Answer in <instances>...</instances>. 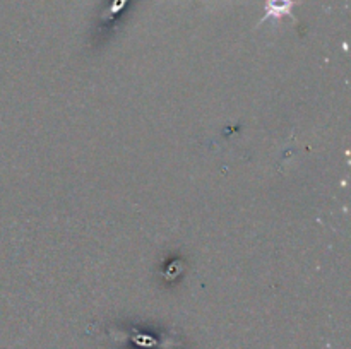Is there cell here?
Listing matches in <instances>:
<instances>
[{
    "label": "cell",
    "mask_w": 351,
    "mask_h": 349,
    "mask_svg": "<svg viewBox=\"0 0 351 349\" xmlns=\"http://www.w3.org/2000/svg\"><path fill=\"white\" fill-rule=\"evenodd\" d=\"M293 5H295L293 0H267L266 16H264V19H267V17L291 16V9H293Z\"/></svg>",
    "instance_id": "6da1fadb"
}]
</instances>
